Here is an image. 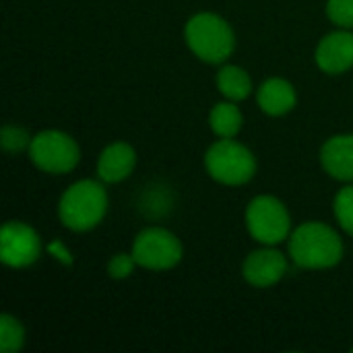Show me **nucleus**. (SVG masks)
I'll list each match as a JSON object with an SVG mask.
<instances>
[{
	"label": "nucleus",
	"mask_w": 353,
	"mask_h": 353,
	"mask_svg": "<svg viewBox=\"0 0 353 353\" xmlns=\"http://www.w3.org/2000/svg\"><path fill=\"white\" fill-rule=\"evenodd\" d=\"M25 345V327L8 312L0 314V352L17 353Z\"/></svg>",
	"instance_id": "nucleus-16"
},
{
	"label": "nucleus",
	"mask_w": 353,
	"mask_h": 353,
	"mask_svg": "<svg viewBox=\"0 0 353 353\" xmlns=\"http://www.w3.org/2000/svg\"><path fill=\"white\" fill-rule=\"evenodd\" d=\"M41 256V238L25 221H6L0 230V259L10 269H27Z\"/></svg>",
	"instance_id": "nucleus-8"
},
{
	"label": "nucleus",
	"mask_w": 353,
	"mask_h": 353,
	"mask_svg": "<svg viewBox=\"0 0 353 353\" xmlns=\"http://www.w3.org/2000/svg\"><path fill=\"white\" fill-rule=\"evenodd\" d=\"M316 66L327 74H343L353 68V31L337 29L327 33L314 52Z\"/></svg>",
	"instance_id": "nucleus-10"
},
{
	"label": "nucleus",
	"mask_w": 353,
	"mask_h": 353,
	"mask_svg": "<svg viewBox=\"0 0 353 353\" xmlns=\"http://www.w3.org/2000/svg\"><path fill=\"white\" fill-rule=\"evenodd\" d=\"M137 168V151L126 141L110 143L97 157V178L103 184H118L126 180Z\"/></svg>",
	"instance_id": "nucleus-11"
},
{
	"label": "nucleus",
	"mask_w": 353,
	"mask_h": 353,
	"mask_svg": "<svg viewBox=\"0 0 353 353\" xmlns=\"http://www.w3.org/2000/svg\"><path fill=\"white\" fill-rule=\"evenodd\" d=\"M333 211L339 228L353 238V184L343 186L333 201Z\"/></svg>",
	"instance_id": "nucleus-18"
},
{
	"label": "nucleus",
	"mask_w": 353,
	"mask_h": 353,
	"mask_svg": "<svg viewBox=\"0 0 353 353\" xmlns=\"http://www.w3.org/2000/svg\"><path fill=\"white\" fill-rule=\"evenodd\" d=\"M254 153L236 139H219L205 153L207 174L223 186H244L256 176Z\"/></svg>",
	"instance_id": "nucleus-4"
},
{
	"label": "nucleus",
	"mask_w": 353,
	"mask_h": 353,
	"mask_svg": "<svg viewBox=\"0 0 353 353\" xmlns=\"http://www.w3.org/2000/svg\"><path fill=\"white\" fill-rule=\"evenodd\" d=\"M188 50L207 64L225 62L236 50V33L232 25L217 12H196L184 25Z\"/></svg>",
	"instance_id": "nucleus-3"
},
{
	"label": "nucleus",
	"mask_w": 353,
	"mask_h": 353,
	"mask_svg": "<svg viewBox=\"0 0 353 353\" xmlns=\"http://www.w3.org/2000/svg\"><path fill=\"white\" fill-rule=\"evenodd\" d=\"M288 254L298 269H333L343 259V240L329 223L306 221L292 230L288 238Z\"/></svg>",
	"instance_id": "nucleus-1"
},
{
	"label": "nucleus",
	"mask_w": 353,
	"mask_h": 353,
	"mask_svg": "<svg viewBox=\"0 0 353 353\" xmlns=\"http://www.w3.org/2000/svg\"><path fill=\"white\" fill-rule=\"evenodd\" d=\"M130 252L141 269L161 273L180 265L184 246L174 232L159 225H149L137 234Z\"/></svg>",
	"instance_id": "nucleus-7"
},
{
	"label": "nucleus",
	"mask_w": 353,
	"mask_h": 353,
	"mask_svg": "<svg viewBox=\"0 0 353 353\" xmlns=\"http://www.w3.org/2000/svg\"><path fill=\"white\" fill-rule=\"evenodd\" d=\"M27 155L39 172L52 176L70 174L81 161L79 143L68 132L56 128H48L33 134Z\"/></svg>",
	"instance_id": "nucleus-6"
},
{
	"label": "nucleus",
	"mask_w": 353,
	"mask_h": 353,
	"mask_svg": "<svg viewBox=\"0 0 353 353\" xmlns=\"http://www.w3.org/2000/svg\"><path fill=\"white\" fill-rule=\"evenodd\" d=\"M256 103H259L261 112L277 118V116L290 114L296 108L298 93H296V87L288 79L271 77V79L263 81L261 87L256 89Z\"/></svg>",
	"instance_id": "nucleus-13"
},
{
	"label": "nucleus",
	"mask_w": 353,
	"mask_h": 353,
	"mask_svg": "<svg viewBox=\"0 0 353 353\" xmlns=\"http://www.w3.org/2000/svg\"><path fill=\"white\" fill-rule=\"evenodd\" d=\"M108 192L101 180H79L70 184L58 201L60 223L70 232H89L97 228L108 213Z\"/></svg>",
	"instance_id": "nucleus-2"
},
{
	"label": "nucleus",
	"mask_w": 353,
	"mask_h": 353,
	"mask_svg": "<svg viewBox=\"0 0 353 353\" xmlns=\"http://www.w3.org/2000/svg\"><path fill=\"white\" fill-rule=\"evenodd\" d=\"M325 12L333 25L341 29H353V0H327Z\"/></svg>",
	"instance_id": "nucleus-19"
},
{
	"label": "nucleus",
	"mask_w": 353,
	"mask_h": 353,
	"mask_svg": "<svg viewBox=\"0 0 353 353\" xmlns=\"http://www.w3.org/2000/svg\"><path fill=\"white\" fill-rule=\"evenodd\" d=\"M323 170L339 180V182H353V134H335L327 139L319 153Z\"/></svg>",
	"instance_id": "nucleus-12"
},
{
	"label": "nucleus",
	"mask_w": 353,
	"mask_h": 353,
	"mask_svg": "<svg viewBox=\"0 0 353 353\" xmlns=\"http://www.w3.org/2000/svg\"><path fill=\"white\" fill-rule=\"evenodd\" d=\"M288 273V256L275 246H263L250 252L242 263V277L256 290L277 285Z\"/></svg>",
	"instance_id": "nucleus-9"
},
{
	"label": "nucleus",
	"mask_w": 353,
	"mask_h": 353,
	"mask_svg": "<svg viewBox=\"0 0 353 353\" xmlns=\"http://www.w3.org/2000/svg\"><path fill=\"white\" fill-rule=\"evenodd\" d=\"M33 137L27 132V128L17 124H4L0 132V147L6 155H17L23 151H29Z\"/></svg>",
	"instance_id": "nucleus-17"
},
{
	"label": "nucleus",
	"mask_w": 353,
	"mask_h": 353,
	"mask_svg": "<svg viewBox=\"0 0 353 353\" xmlns=\"http://www.w3.org/2000/svg\"><path fill=\"white\" fill-rule=\"evenodd\" d=\"M215 85L219 93L230 101H244L252 93V79L248 70L238 64H225L217 70Z\"/></svg>",
	"instance_id": "nucleus-14"
},
{
	"label": "nucleus",
	"mask_w": 353,
	"mask_h": 353,
	"mask_svg": "<svg viewBox=\"0 0 353 353\" xmlns=\"http://www.w3.org/2000/svg\"><path fill=\"white\" fill-rule=\"evenodd\" d=\"M48 250H50V254H54L60 263H64V265H70V263H72V256H70L68 248H66L62 242H52Z\"/></svg>",
	"instance_id": "nucleus-21"
},
{
	"label": "nucleus",
	"mask_w": 353,
	"mask_h": 353,
	"mask_svg": "<svg viewBox=\"0 0 353 353\" xmlns=\"http://www.w3.org/2000/svg\"><path fill=\"white\" fill-rule=\"evenodd\" d=\"M248 234L263 246H277L292 234V217L281 199L273 194L254 196L244 213Z\"/></svg>",
	"instance_id": "nucleus-5"
},
{
	"label": "nucleus",
	"mask_w": 353,
	"mask_h": 353,
	"mask_svg": "<svg viewBox=\"0 0 353 353\" xmlns=\"http://www.w3.org/2000/svg\"><path fill=\"white\" fill-rule=\"evenodd\" d=\"M352 352H353V350H352Z\"/></svg>",
	"instance_id": "nucleus-22"
},
{
	"label": "nucleus",
	"mask_w": 353,
	"mask_h": 353,
	"mask_svg": "<svg viewBox=\"0 0 353 353\" xmlns=\"http://www.w3.org/2000/svg\"><path fill=\"white\" fill-rule=\"evenodd\" d=\"M137 267H139V265H137L132 252H118V254H114V256L108 261V275H110V279L120 281V279L130 277V275L134 273Z\"/></svg>",
	"instance_id": "nucleus-20"
},
{
	"label": "nucleus",
	"mask_w": 353,
	"mask_h": 353,
	"mask_svg": "<svg viewBox=\"0 0 353 353\" xmlns=\"http://www.w3.org/2000/svg\"><path fill=\"white\" fill-rule=\"evenodd\" d=\"M242 124H244V116L236 105V101L230 99L219 101L209 112V128L219 139H236L242 130Z\"/></svg>",
	"instance_id": "nucleus-15"
}]
</instances>
